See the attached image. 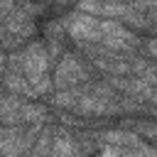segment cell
<instances>
[{"instance_id":"obj_11","label":"cell","mask_w":157,"mask_h":157,"mask_svg":"<svg viewBox=\"0 0 157 157\" xmlns=\"http://www.w3.org/2000/svg\"><path fill=\"white\" fill-rule=\"evenodd\" d=\"M5 61H7V54L0 49V78H2V74H5Z\"/></svg>"},{"instance_id":"obj_10","label":"cell","mask_w":157,"mask_h":157,"mask_svg":"<svg viewBox=\"0 0 157 157\" xmlns=\"http://www.w3.org/2000/svg\"><path fill=\"white\" fill-rule=\"evenodd\" d=\"M49 142H52V130H42V140H37L34 152H49Z\"/></svg>"},{"instance_id":"obj_4","label":"cell","mask_w":157,"mask_h":157,"mask_svg":"<svg viewBox=\"0 0 157 157\" xmlns=\"http://www.w3.org/2000/svg\"><path fill=\"white\" fill-rule=\"evenodd\" d=\"M64 29L71 39L91 44V42H98V37H101V20L78 10V12H71L64 20Z\"/></svg>"},{"instance_id":"obj_8","label":"cell","mask_w":157,"mask_h":157,"mask_svg":"<svg viewBox=\"0 0 157 157\" xmlns=\"http://www.w3.org/2000/svg\"><path fill=\"white\" fill-rule=\"evenodd\" d=\"M103 137L105 140H113V142H120V145H135V147H140V135H135V132L113 130V132H105Z\"/></svg>"},{"instance_id":"obj_3","label":"cell","mask_w":157,"mask_h":157,"mask_svg":"<svg viewBox=\"0 0 157 157\" xmlns=\"http://www.w3.org/2000/svg\"><path fill=\"white\" fill-rule=\"evenodd\" d=\"M91 78V71H88V66L81 61V56H76V54H64L61 56V61L56 64V69H54V86L61 91V88H74V86H81V83H86Z\"/></svg>"},{"instance_id":"obj_2","label":"cell","mask_w":157,"mask_h":157,"mask_svg":"<svg viewBox=\"0 0 157 157\" xmlns=\"http://www.w3.org/2000/svg\"><path fill=\"white\" fill-rule=\"evenodd\" d=\"M98 44L108 47V49H115V52H135L140 49V39L132 29H128L123 22L118 20H101V37H98Z\"/></svg>"},{"instance_id":"obj_7","label":"cell","mask_w":157,"mask_h":157,"mask_svg":"<svg viewBox=\"0 0 157 157\" xmlns=\"http://www.w3.org/2000/svg\"><path fill=\"white\" fill-rule=\"evenodd\" d=\"M52 147H49V152L52 155H71V152H76L78 150V145L74 142V137L71 135H66V132H54V137H52Z\"/></svg>"},{"instance_id":"obj_1","label":"cell","mask_w":157,"mask_h":157,"mask_svg":"<svg viewBox=\"0 0 157 157\" xmlns=\"http://www.w3.org/2000/svg\"><path fill=\"white\" fill-rule=\"evenodd\" d=\"M20 54H22V74H25L27 83L32 86L34 96L37 93L39 96H49L52 88H54V81L49 78V64H52V59H49L47 47L39 44V42H32L29 47L20 49Z\"/></svg>"},{"instance_id":"obj_5","label":"cell","mask_w":157,"mask_h":157,"mask_svg":"<svg viewBox=\"0 0 157 157\" xmlns=\"http://www.w3.org/2000/svg\"><path fill=\"white\" fill-rule=\"evenodd\" d=\"M0 29L7 32V34H12V37H17V39H27V37L34 34L37 27H34V22H32V15L17 5L12 12H7V15L2 17Z\"/></svg>"},{"instance_id":"obj_9","label":"cell","mask_w":157,"mask_h":157,"mask_svg":"<svg viewBox=\"0 0 157 157\" xmlns=\"http://www.w3.org/2000/svg\"><path fill=\"white\" fill-rule=\"evenodd\" d=\"M78 10L86 12V15H93L98 17L101 10H103V0H78Z\"/></svg>"},{"instance_id":"obj_6","label":"cell","mask_w":157,"mask_h":157,"mask_svg":"<svg viewBox=\"0 0 157 157\" xmlns=\"http://www.w3.org/2000/svg\"><path fill=\"white\" fill-rule=\"evenodd\" d=\"M2 83H5V88H7L10 93H15V96H34V91H32V86L27 83V78H25L22 71H7V69H5Z\"/></svg>"}]
</instances>
